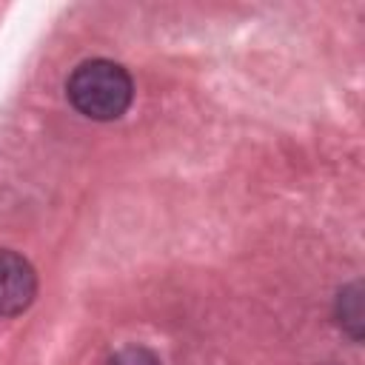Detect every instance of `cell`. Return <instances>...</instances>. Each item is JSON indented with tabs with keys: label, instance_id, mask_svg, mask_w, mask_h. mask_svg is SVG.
I'll return each mask as SVG.
<instances>
[{
	"label": "cell",
	"instance_id": "obj_1",
	"mask_svg": "<svg viewBox=\"0 0 365 365\" xmlns=\"http://www.w3.org/2000/svg\"><path fill=\"white\" fill-rule=\"evenodd\" d=\"M66 94L83 117L108 123L123 117L125 108L131 106L134 83L120 63L97 57V60L80 63L71 71L66 83Z\"/></svg>",
	"mask_w": 365,
	"mask_h": 365
},
{
	"label": "cell",
	"instance_id": "obj_2",
	"mask_svg": "<svg viewBox=\"0 0 365 365\" xmlns=\"http://www.w3.org/2000/svg\"><path fill=\"white\" fill-rule=\"evenodd\" d=\"M37 294V274L31 262L17 254L3 248L0 251V317H17L23 314Z\"/></svg>",
	"mask_w": 365,
	"mask_h": 365
},
{
	"label": "cell",
	"instance_id": "obj_3",
	"mask_svg": "<svg viewBox=\"0 0 365 365\" xmlns=\"http://www.w3.org/2000/svg\"><path fill=\"white\" fill-rule=\"evenodd\" d=\"M339 322L351 331L354 339H359L362 334V285L354 282L348 288L339 291Z\"/></svg>",
	"mask_w": 365,
	"mask_h": 365
},
{
	"label": "cell",
	"instance_id": "obj_4",
	"mask_svg": "<svg viewBox=\"0 0 365 365\" xmlns=\"http://www.w3.org/2000/svg\"><path fill=\"white\" fill-rule=\"evenodd\" d=\"M108 365H163V362L154 351H148L143 345H128V348H120L108 359Z\"/></svg>",
	"mask_w": 365,
	"mask_h": 365
}]
</instances>
